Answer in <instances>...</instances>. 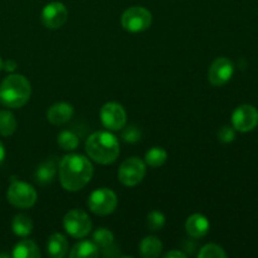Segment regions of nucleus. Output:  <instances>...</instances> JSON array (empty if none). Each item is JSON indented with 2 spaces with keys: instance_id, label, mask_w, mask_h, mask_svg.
I'll list each match as a JSON object with an SVG mask.
<instances>
[{
  "instance_id": "17",
  "label": "nucleus",
  "mask_w": 258,
  "mask_h": 258,
  "mask_svg": "<svg viewBox=\"0 0 258 258\" xmlns=\"http://www.w3.org/2000/svg\"><path fill=\"white\" fill-rule=\"evenodd\" d=\"M12 256L14 258H39L40 251L33 241L23 239L15 244Z\"/></svg>"
},
{
  "instance_id": "1",
  "label": "nucleus",
  "mask_w": 258,
  "mask_h": 258,
  "mask_svg": "<svg viewBox=\"0 0 258 258\" xmlns=\"http://www.w3.org/2000/svg\"><path fill=\"white\" fill-rule=\"evenodd\" d=\"M58 171L63 188L68 191H78L91 181L93 166L86 156L71 154L63 156Z\"/></svg>"
},
{
  "instance_id": "8",
  "label": "nucleus",
  "mask_w": 258,
  "mask_h": 258,
  "mask_svg": "<svg viewBox=\"0 0 258 258\" xmlns=\"http://www.w3.org/2000/svg\"><path fill=\"white\" fill-rule=\"evenodd\" d=\"M146 174V164L141 159H127L121 164L118 169V180L126 186H135L143 181Z\"/></svg>"
},
{
  "instance_id": "30",
  "label": "nucleus",
  "mask_w": 258,
  "mask_h": 258,
  "mask_svg": "<svg viewBox=\"0 0 258 258\" xmlns=\"http://www.w3.org/2000/svg\"><path fill=\"white\" fill-rule=\"evenodd\" d=\"M165 258H171V257H176V258H185L186 254L181 251H170L168 253L164 254Z\"/></svg>"
},
{
  "instance_id": "31",
  "label": "nucleus",
  "mask_w": 258,
  "mask_h": 258,
  "mask_svg": "<svg viewBox=\"0 0 258 258\" xmlns=\"http://www.w3.org/2000/svg\"><path fill=\"white\" fill-rule=\"evenodd\" d=\"M4 159H5V148H4V145H3L2 141H0V165L3 164Z\"/></svg>"
},
{
  "instance_id": "13",
  "label": "nucleus",
  "mask_w": 258,
  "mask_h": 258,
  "mask_svg": "<svg viewBox=\"0 0 258 258\" xmlns=\"http://www.w3.org/2000/svg\"><path fill=\"white\" fill-rule=\"evenodd\" d=\"M209 227H211V223L208 218L199 213L191 214L185 222L186 233L193 238H202L206 236L209 232Z\"/></svg>"
},
{
  "instance_id": "12",
  "label": "nucleus",
  "mask_w": 258,
  "mask_h": 258,
  "mask_svg": "<svg viewBox=\"0 0 258 258\" xmlns=\"http://www.w3.org/2000/svg\"><path fill=\"white\" fill-rule=\"evenodd\" d=\"M67 8L62 3H49L42 12V22L49 29H58L67 22Z\"/></svg>"
},
{
  "instance_id": "7",
  "label": "nucleus",
  "mask_w": 258,
  "mask_h": 258,
  "mask_svg": "<svg viewBox=\"0 0 258 258\" xmlns=\"http://www.w3.org/2000/svg\"><path fill=\"white\" fill-rule=\"evenodd\" d=\"M87 204L92 213L97 216H107L117 207V197L111 189L101 188L91 193Z\"/></svg>"
},
{
  "instance_id": "3",
  "label": "nucleus",
  "mask_w": 258,
  "mask_h": 258,
  "mask_svg": "<svg viewBox=\"0 0 258 258\" xmlns=\"http://www.w3.org/2000/svg\"><path fill=\"white\" fill-rule=\"evenodd\" d=\"M32 87L24 76L10 75L0 85V102L10 108H20L29 101Z\"/></svg>"
},
{
  "instance_id": "15",
  "label": "nucleus",
  "mask_w": 258,
  "mask_h": 258,
  "mask_svg": "<svg viewBox=\"0 0 258 258\" xmlns=\"http://www.w3.org/2000/svg\"><path fill=\"white\" fill-rule=\"evenodd\" d=\"M55 174H57V161L54 158H49L38 165L34 173V178L37 183L45 185L54 180Z\"/></svg>"
},
{
  "instance_id": "9",
  "label": "nucleus",
  "mask_w": 258,
  "mask_h": 258,
  "mask_svg": "<svg viewBox=\"0 0 258 258\" xmlns=\"http://www.w3.org/2000/svg\"><path fill=\"white\" fill-rule=\"evenodd\" d=\"M232 125L239 133H249L258 125V110L252 105H241L232 113Z\"/></svg>"
},
{
  "instance_id": "28",
  "label": "nucleus",
  "mask_w": 258,
  "mask_h": 258,
  "mask_svg": "<svg viewBox=\"0 0 258 258\" xmlns=\"http://www.w3.org/2000/svg\"><path fill=\"white\" fill-rule=\"evenodd\" d=\"M218 139L219 141L224 144H229L236 139V130L231 126H223L221 130L218 131Z\"/></svg>"
},
{
  "instance_id": "26",
  "label": "nucleus",
  "mask_w": 258,
  "mask_h": 258,
  "mask_svg": "<svg viewBox=\"0 0 258 258\" xmlns=\"http://www.w3.org/2000/svg\"><path fill=\"white\" fill-rule=\"evenodd\" d=\"M146 222H148V227L151 231H160L165 226V217L161 212L153 211L149 213Z\"/></svg>"
},
{
  "instance_id": "11",
  "label": "nucleus",
  "mask_w": 258,
  "mask_h": 258,
  "mask_svg": "<svg viewBox=\"0 0 258 258\" xmlns=\"http://www.w3.org/2000/svg\"><path fill=\"white\" fill-rule=\"evenodd\" d=\"M234 73V66L231 59L226 57H219L212 63L208 71V80L214 87H221L226 85Z\"/></svg>"
},
{
  "instance_id": "5",
  "label": "nucleus",
  "mask_w": 258,
  "mask_h": 258,
  "mask_svg": "<svg viewBox=\"0 0 258 258\" xmlns=\"http://www.w3.org/2000/svg\"><path fill=\"white\" fill-rule=\"evenodd\" d=\"M153 22L151 13L143 7H133L125 10L121 17L123 29L130 33H141L149 29Z\"/></svg>"
},
{
  "instance_id": "29",
  "label": "nucleus",
  "mask_w": 258,
  "mask_h": 258,
  "mask_svg": "<svg viewBox=\"0 0 258 258\" xmlns=\"http://www.w3.org/2000/svg\"><path fill=\"white\" fill-rule=\"evenodd\" d=\"M17 67H18L17 63L12 59H8L3 63V70H5L7 72H14V71L17 70Z\"/></svg>"
},
{
  "instance_id": "2",
  "label": "nucleus",
  "mask_w": 258,
  "mask_h": 258,
  "mask_svg": "<svg viewBox=\"0 0 258 258\" xmlns=\"http://www.w3.org/2000/svg\"><path fill=\"white\" fill-rule=\"evenodd\" d=\"M86 153L101 165L115 163L120 155V144L117 138L108 131L93 133L86 141Z\"/></svg>"
},
{
  "instance_id": "18",
  "label": "nucleus",
  "mask_w": 258,
  "mask_h": 258,
  "mask_svg": "<svg viewBox=\"0 0 258 258\" xmlns=\"http://www.w3.org/2000/svg\"><path fill=\"white\" fill-rule=\"evenodd\" d=\"M70 256L72 258H96L100 256V248L95 242L82 241L75 244Z\"/></svg>"
},
{
  "instance_id": "32",
  "label": "nucleus",
  "mask_w": 258,
  "mask_h": 258,
  "mask_svg": "<svg viewBox=\"0 0 258 258\" xmlns=\"http://www.w3.org/2000/svg\"><path fill=\"white\" fill-rule=\"evenodd\" d=\"M3 70V60H2V58H0V71Z\"/></svg>"
},
{
  "instance_id": "23",
  "label": "nucleus",
  "mask_w": 258,
  "mask_h": 258,
  "mask_svg": "<svg viewBox=\"0 0 258 258\" xmlns=\"http://www.w3.org/2000/svg\"><path fill=\"white\" fill-rule=\"evenodd\" d=\"M93 242L101 249H108L113 244V234L107 228H98L93 233Z\"/></svg>"
},
{
  "instance_id": "4",
  "label": "nucleus",
  "mask_w": 258,
  "mask_h": 258,
  "mask_svg": "<svg viewBox=\"0 0 258 258\" xmlns=\"http://www.w3.org/2000/svg\"><path fill=\"white\" fill-rule=\"evenodd\" d=\"M8 201L12 206L20 209L32 208L37 202V191L34 186L25 181L15 180L8 189Z\"/></svg>"
},
{
  "instance_id": "22",
  "label": "nucleus",
  "mask_w": 258,
  "mask_h": 258,
  "mask_svg": "<svg viewBox=\"0 0 258 258\" xmlns=\"http://www.w3.org/2000/svg\"><path fill=\"white\" fill-rule=\"evenodd\" d=\"M17 130V120L10 111H0V135L10 136Z\"/></svg>"
},
{
  "instance_id": "6",
  "label": "nucleus",
  "mask_w": 258,
  "mask_h": 258,
  "mask_svg": "<svg viewBox=\"0 0 258 258\" xmlns=\"http://www.w3.org/2000/svg\"><path fill=\"white\" fill-rule=\"evenodd\" d=\"M63 226L66 232L73 238H85L92 229V222L87 213L81 209H72L64 216Z\"/></svg>"
},
{
  "instance_id": "19",
  "label": "nucleus",
  "mask_w": 258,
  "mask_h": 258,
  "mask_svg": "<svg viewBox=\"0 0 258 258\" xmlns=\"http://www.w3.org/2000/svg\"><path fill=\"white\" fill-rule=\"evenodd\" d=\"M163 251V243L159 238L153 236L145 237L140 242V253L145 258H155L160 256Z\"/></svg>"
},
{
  "instance_id": "14",
  "label": "nucleus",
  "mask_w": 258,
  "mask_h": 258,
  "mask_svg": "<svg viewBox=\"0 0 258 258\" xmlns=\"http://www.w3.org/2000/svg\"><path fill=\"white\" fill-rule=\"evenodd\" d=\"M73 116L72 105L66 102L54 103L47 111V118L52 125H63L68 122Z\"/></svg>"
},
{
  "instance_id": "21",
  "label": "nucleus",
  "mask_w": 258,
  "mask_h": 258,
  "mask_svg": "<svg viewBox=\"0 0 258 258\" xmlns=\"http://www.w3.org/2000/svg\"><path fill=\"white\" fill-rule=\"evenodd\" d=\"M166 159H168V153L159 146H154L145 154V164L151 168H159V166L164 165Z\"/></svg>"
},
{
  "instance_id": "24",
  "label": "nucleus",
  "mask_w": 258,
  "mask_h": 258,
  "mask_svg": "<svg viewBox=\"0 0 258 258\" xmlns=\"http://www.w3.org/2000/svg\"><path fill=\"white\" fill-rule=\"evenodd\" d=\"M58 145L63 149V150H75L77 149L80 140H78V136L76 135L72 131L64 130L58 135Z\"/></svg>"
},
{
  "instance_id": "20",
  "label": "nucleus",
  "mask_w": 258,
  "mask_h": 258,
  "mask_svg": "<svg viewBox=\"0 0 258 258\" xmlns=\"http://www.w3.org/2000/svg\"><path fill=\"white\" fill-rule=\"evenodd\" d=\"M12 228L17 236L28 237L33 231V222L29 217L24 216V214H18L13 219Z\"/></svg>"
},
{
  "instance_id": "16",
  "label": "nucleus",
  "mask_w": 258,
  "mask_h": 258,
  "mask_svg": "<svg viewBox=\"0 0 258 258\" xmlns=\"http://www.w3.org/2000/svg\"><path fill=\"white\" fill-rule=\"evenodd\" d=\"M68 241L66 236L60 233L50 234L47 242V252L53 258H63L68 253Z\"/></svg>"
},
{
  "instance_id": "25",
  "label": "nucleus",
  "mask_w": 258,
  "mask_h": 258,
  "mask_svg": "<svg viewBox=\"0 0 258 258\" xmlns=\"http://www.w3.org/2000/svg\"><path fill=\"white\" fill-rule=\"evenodd\" d=\"M201 258H226L227 253L221 246L214 243L206 244L198 253Z\"/></svg>"
},
{
  "instance_id": "10",
  "label": "nucleus",
  "mask_w": 258,
  "mask_h": 258,
  "mask_svg": "<svg viewBox=\"0 0 258 258\" xmlns=\"http://www.w3.org/2000/svg\"><path fill=\"white\" fill-rule=\"evenodd\" d=\"M100 117L102 125L108 130L117 131L126 125V112L120 103H105L100 111Z\"/></svg>"
},
{
  "instance_id": "27",
  "label": "nucleus",
  "mask_w": 258,
  "mask_h": 258,
  "mask_svg": "<svg viewBox=\"0 0 258 258\" xmlns=\"http://www.w3.org/2000/svg\"><path fill=\"white\" fill-rule=\"evenodd\" d=\"M122 139L125 143L135 144L140 141L141 139V131L139 130L136 126H128L122 131Z\"/></svg>"
}]
</instances>
